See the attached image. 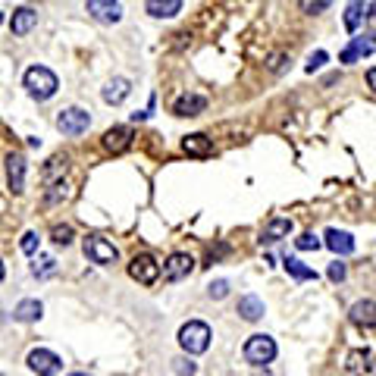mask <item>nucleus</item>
<instances>
[{"label":"nucleus","mask_w":376,"mask_h":376,"mask_svg":"<svg viewBox=\"0 0 376 376\" xmlns=\"http://www.w3.org/2000/svg\"><path fill=\"white\" fill-rule=\"evenodd\" d=\"M22 85H25V91H29L35 100H51L53 94H57V88H60L57 76H53L47 66H32V69L25 72Z\"/></svg>","instance_id":"1"},{"label":"nucleus","mask_w":376,"mask_h":376,"mask_svg":"<svg viewBox=\"0 0 376 376\" xmlns=\"http://www.w3.org/2000/svg\"><path fill=\"white\" fill-rule=\"evenodd\" d=\"M179 345H182L188 354H204L207 348H210V326L201 323V320H188V323L179 329Z\"/></svg>","instance_id":"2"},{"label":"nucleus","mask_w":376,"mask_h":376,"mask_svg":"<svg viewBox=\"0 0 376 376\" xmlns=\"http://www.w3.org/2000/svg\"><path fill=\"white\" fill-rule=\"evenodd\" d=\"M241 354H245L248 364H254V367H267L273 358H276V342H273L270 335L257 333V335H251V339L245 342Z\"/></svg>","instance_id":"3"},{"label":"nucleus","mask_w":376,"mask_h":376,"mask_svg":"<svg viewBox=\"0 0 376 376\" xmlns=\"http://www.w3.org/2000/svg\"><path fill=\"white\" fill-rule=\"evenodd\" d=\"M82 251L91 264H100V267H110L119 260V251L104 239V235H88V239L82 241Z\"/></svg>","instance_id":"4"},{"label":"nucleus","mask_w":376,"mask_h":376,"mask_svg":"<svg viewBox=\"0 0 376 376\" xmlns=\"http://www.w3.org/2000/svg\"><path fill=\"white\" fill-rule=\"evenodd\" d=\"M88 126H91V116H88L85 110H79V107L60 110V116H57V129L63 132V135H69V138H76V135H82V132H88Z\"/></svg>","instance_id":"5"},{"label":"nucleus","mask_w":376,"mask_h":376,"mask_svg":"<svg viewBox=\"0 0 376 376\" xmlns=\"http://www.w3.org/2000/svg\"><path fill=\"white\" fill-rule=\"evenodd\" d=\"M129 276L138 279L141 286H154V282L160 279V267H157V260H154L151 254H135L132 264H129Z\"/></svg>","instance_id":"6"},{"label":"nucleus","mask_w":376,"mask_h":376,"mask_svg":"<svg viewBox=\"0 0 376 376\" xmlns=\"http://www.w3.org/2000/svg\"><path fill=\"white\" fill-rule=\"evenodd\" d=\"M25 364H29L38 376H57L60 367H63V361H60L53 351H47V348H35V351L29 354V361H25Z\"/></svg>","instance_id":"7"},{"label":"nucleus","mask_w":376,"mask_h":376,"mask_svg":"<svg viewBox=\"0 0 376 376\" xmlns=\"http://www.w3.org/2000/svg\"><path fill=\"white\" fill-rule=\"evenodd\" d=\"M88 13H91V19L110 25V22L123 19V4H119V0H88Z\"/></svg>","instance_id":"8"},{"label":"nucleus","mask_w":376,"mask_h":376,"mask_svg":"<svg viewBox=\"0 0 376 376\" xmlns=\"http://www.w3.org/2000/svg\"><path fill=\"white\" fill-rule=\"evenodd\" d=\"M194 270V260H192V254H170V260L163 264V279L166 282H179V279H185L188 273Z\"/></svg>","instance_id":"9"},{"label":"nucleus","mask_w":376,"mask_h":376,"mask_svg":"<svg viewBox=\"0 0 376 376\" xmlns=\"http://www.w3.org/2000/svg\"><path fill=\"white\" fill-rule=\"evenodd\" d=\"M348 320L358 329H373L376 326V301H370V298L354 301L351 311H348Z\"/></svg>","instance_id":"10"},{"label":"nucleus","mask_w":376,"mask_h":376,"mask_svg":"<svg viewBox=\"0 0 376 376\" xmlns=\"http://www.w3.org/2000/svg\"><path fill=\"white\" fill-rule=\"evenodd\" d=\"M6 185L16 194L25 188V157L22 154H10V157H6Z\"/></svg>","instance_id":"11"},{"label":"nucleus","mask_w":376,"mask_h":376,"mask_svg":"<svg viewBox=\"0 0 376 376\" xmlns=\"http://www.w3.org/2000/svg\"><path fill=\"white\" fill-rule=\"evenodd\" d=\"M370 53H376V35H364V38H354L351 44L342 51V63H354V60L361 57H370Z\"/></svg>","instance_id":"12"},{"label":"nucleus","mask_w":376,"mask_h":376,"mask_svg":"<svg viewBox=\"0 0 376 376\" xmlns=\"http://www.w3.org/2000/svg\"><path fill=\"white\" fill-rule=\"evenodd\" d=\"M373 367V348H354L345 358V373L348 376H364Z\"/></svg>","instance_id":"13"},{"label":"nucleus","mask_w":376,"mask_h":376,"mask_svg":"<svg viewBox=\"0 0 376 376\" xmlns=\"http://www.w3.org/2000/svg\"><path fill=\"white\" fill-rule=\"evenodd\" d=\"M129 145H132V129L129 126H113V129L104 132V147L110 154H123Z\"/></svg>","instance_id":"14"},{"label":"nucleus","mask_w":376,"mask_h":376,"mask_svg":"<svg viewBox=\"0 0 376 376\" xmlns=\"http://www.w3.org/2000/svg\"><path fill=\"white\" fill-rule=\"evenodd\" d=\"M323 245L329 248V251L335 254V257H348V254L354 251V239L348 232H339V229H326V235H323Z\"/></svg>","instance_id":"15"},{"label":"nucleus","mask_w":376,"mask_h":376,"mask_svg":"<svg viewBox=\"0 0 376 376\" xmlns=\"http://www.w3.org/2000/svg\"><path fill=\"white\" fill-rule=\"evenodd\" d=\"M35 25H38V13L32 10V6H22V10H16V13H13V19H10L13 35H29Z\"/></svg>","instance_id":"16"},{"label":"nucleus","mask_w":376,"mask_h":376,"mask_svg":"<svg viewBox=\"0 0 376 376\" xmlns=\"http://www.w3.org/2000/svg\"><path fill=\"white\" fill-rule=\"evenodd\" d=\"M129 91H132V82H129V79L116 76V79H110V82L104 85V100L116 107V104H123V100L129 98Z\"/></svg>","instance_id":"17"},{"label":"nucleus","mask_w":376,"mask_h":376,"mask_svg":"<svg viewBox=\"0 0 376 376\" xmlns=\"http://www.w3.org/2000/svg\"><path fill=\"white\" fill-rule=\"evenodd\" d=\"M182 151L188 154V157H210V154H213V141L207 135H201V132H194V135H188L182 141Z\"/></svg>","instance_id":"18"},{"label":"nucleus","mask_w":376,"mask_h":376,"mask_svg":"<svg viewBox=\"0 0 376 376\" xmlns=\"http://www.w3.org/2000/svg\"><path fill=\"white\" fill-rule=\"evenodd\" d=\"M204 107H207V100L201 98V94H182V98L173 104V113H176V116H198Z\"/></svg>","instance_id":"19"},{"label":"nucleus","mask_w":376,"mask_h":376,"mask_svg":"<svg viewBox=\"0 0 376 376\" xmlns=\"http://www.w3.org/2000/svg\"><path fill=\"white\" fill-rule=\"evenodd\" d=\"M239 317L248 320V323L260 320V317H264V301H260L257 295H241V298H239Z\"/></svg>","instance_id":"20"},{"label":"nucleus","mask_w":376,"mask_h":376,"mask_svg":"<svg viewBox=\"0 0 376 376\" xmlns=\"http://www.w3.org/2000/svg\"><path fill=\"white\" fill-rule=\"evenodd\" d=\"M41 314H44L41 301H38V298H25V301H19V304H16L13 317H16L19 323H35V320H41Z\"/></svg>","instance_id":"21"},{"label":"nucleus","mask_w":376,"mask_h":376,"mask_svg":"<svg viewBox=\"0 0 376 376\" xmlns=\"http://www.w3.org/2000/svg\"><path fill=\"white\" fill-rule=\"evenodd\" d=\"M154 19H173L179 10H182V0H147L145 6Z\"/></svg>","instance_id":"22"},{"label":"nucleus","mask_w":376,"mask_h":376,"mask_svg":"<svg viewBox=\"0 0 376 376\" xmlns=\"http://www.w3.org/2000/svg\"><path fill=\"white\" fill-rule=\"evenodd\" d=\"M288 232H292V220H286V217H273L270 223L264 226V232H260V241H279V239H286Z\"/></svg>","instance_id":"23"},{"label":"nucleus","mask_w":376,"mask_h":376,"mask_svg":"<svg viewBox=\"0 0 376 376\" xmlns=\"http://www.w3.org/2000/svg\"><path fill=\"white\" fill-rule=\"evenodd\" d=\"M282 267H286V273H288V276H292V279H298V282L317 279V273H314L311 267H304V264H301L298 257H286V260H282Z\"/></svg>","instance_id":"24"},{"label":"nucleus","mask_w":376,"mask_h":376,"mask_svg":"<svg viewBox=\"0 0 376 376\" xmlns=\"http://www.w3.org/2000/svg\"><path fill=\"white\" fill-rule=\"evenodd\" d=\"M361 19H364V0H351L345 10V29L348 32H358Z\"/></svg>","instance_id":"25"},{"label":"nucleus","mask_w":376,"mask_h":376,"mask_svg":"<svg viewBox=\"0 0 376 376\" xmlns=\"http://www.w3.org/2000/svg\"><path fill=\"white\" fill-rule=\"evenodd\" d=\"M320 245H323V241H320L314 232H304V235H298V239H295V248H298V251H317Z\"/></svg>","instance_id":"26"},{"label":"nucleus","mask_w":376,"mask_h":376,"mask_svg":"<svg viewBox=\"0 0 376 376\" xmlns=\"http://www.w3.org/2000/svg\"><path fill=\"white\" fill-rule=\"evenodd\" d=\"M66 173V157H53L51 163H47V170H44V179L47 182H53L57 176H63Z\"/></svg>","instance_id":"27"},{"label":"nucleus","mask_w":376,"mask_h":376,"mask_svg":"<svg viewBox=\"0 0 376 376\" xmlns=\"http://www.w3.org/2000/svg\"><path fill=\"white\" fill-rule=\"evenodd\" d=\"M329 4H333V0H298L301 13H307V16H317V13H323Z\"/></svg>","instance_id":"28"},{"label":"nucleus","mask_w":376,"mask_h":376,"mask_svg":"<svg viewBox=\"0 0 376 376\" xmlns=\"http://www.w3.org/2000/svg\"><path fill=\"white\" fill-rule=\"evenodd\" d=\"M207 295H210V298H226V295H229V282L226 279H217V282H210V286H207Z\"/></svg>","instance_id":"29"},{"label":"nucleus","mask_w":376,"mask_h":376,"mask_svg":"<svg viewBox=\"0 0 376 376\" xmlns=\"http://www.w3.org/2000/svg\"><path fill=\"white\" fill-rule=\"evenodd\" d=\"M51 239L57 241V245H69V241H72V226H53Z\"/></svg>","instance_id":"30"},{"label":"nucleus","mask_w":376,"mask_h":376,"mask_svg":"<svg viewBox=\"0 0 376 376\" xmlns=\"http://www.w3.org/2000/svg\"><path fill=\"white\" fill-rule=\"evenodd\" d=\"M53 270H57V260H53V257H41V267H38L35 264V276H53Z\"/></svg>","instance_id":"31"},{"label":"nucleus","mask_w":376,"mask_h":376,"mask_svg":"<svg viewBox=\"0 0 376 376\" xmlns=\"http://www.w3.org/2000/svg\"><path fill=\"white\" fill-rule=\"evenodd\" d=\"M326 276L333 279V282H342V279L348 276V267L342 264V260H335V264H329V273H326Z\"/></svg>","instance_id":"32"},{"label":"nucleus","mask_w":376,"mask_h":376,"mask_svg":"<svg viewBox=\"0 0 376 376\" xmlns=\"http://www.w3.org/2000/svg\"><path fill=\"white\" fill-rule=\"evenodd\" d=\"M19 248H22L25 254H35V251H38V235H35V232H25L22 241H19Z\"/></svg>","instance_id":"33"},{"label":"nucleus","mask_w":376,"mask_h":376,"mask_svg":"<svg viewBox=\"0 0 376 376\" xmlns=\"http://www.w3.org/2000/svg\"><path fill=\"white\" fill-rule=\"evenodd\" d=\"M326 51H317V53H311V60H307V72H314V69H320V66L326 63Z\"/></svg>","instance_id":"34"},{"label":"nucleus","mask_w":376,"mask_h":376,"mask_svg":"<svg viewBox=\"0 0 376 376\" xmlns=\"http://www.w3.org/2000/svg\"><path fill=\"white\" fill-rule=\"evenodd\" d=\"M173 364H176V373L179 376H194V364H192V361L179 358V361H173Z\"/></svg>","instance_id":"35"},{"label":"nucleus","mask_w":376,"mask_h":376,"mask_svg":"<svg viewBox=\"0 0 376 376\" xmlns=\"http://www.w3.org/2000/svg\"><path fill=\"white\" fill-rule=\"evenodd\" d=\"M282 60H286L282 53H276V57H270V69H282Z\"/></svg>","instance_id":"36"},{"label":"nucleus","mask_w":376,"mask_h":376,"mask_svg":"<svg viewBox=\"0 0 376 376\" xmlns=\"http://www.w3.org/2000/svg\"><path fill=\"white\" fill-rule=\"evenodd\" d=\"M367 85H370V88L376 91V66H373V69H370V72H367Z\"/></svg>","instance_id":"37"},{"label":"nucleus","mask_w":376,"mask_h":376,"mask_svg":"<svg viewBox=\"0 0 376 376\" xmlns=\"http://www.w3.org/2000/svg\"><path fill=\"white\" fill-rule=\"evenodd\" d=\"M254 376H270V373H267V370H264V373H260V367H257V373H254Z\"/></svg>","instance_id":"38"},{"label":"nucleus","mask_w":376,"mask_h":376,"mask_svg":"<svg viewBox=\"0 0 376 376\" xmlns=\"http://www.w3.org/2000/svg\"><path fill=\"white\" fill-rule=\"evenodd\" d=\"M0 282H4V264H0Z\"/></svg>","instance_id":"39"},{"label":"nucleus","mask_w":376,"mask_h":376,"mask_svg":"<svg viewBox=\"0 0 376 376\" xmlns=\"http://www.w3.org/2000/svg\"><path fill=\"white\" fill-rule=\"evenodd\" d=\"M69 376H91V373H69Z\"/></svg>","instance_id":"40"},{"label":"nucleus","mask_w":376,"mask_h":376,"mask_svg":"<svg viewBox=\"0 0 376 376\" xmlns=\"http://www.w3.org/2000/svg\"><path fill=\"white\" fill-rule=\"evenodd\" d=\"M0 376H4V373H0Z\"/></svg>","instance_id":"41"}]
</instances>
